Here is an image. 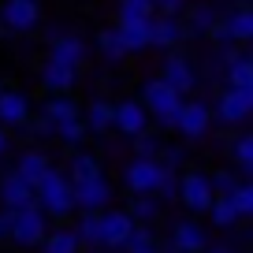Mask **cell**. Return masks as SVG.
Returning a JSON list of instances; mask_svg holds the SVG:
<instances>
[{
    "mask_svg": "<svg viewBox=\"0 0 253 253\" xmlns=\"http://www.w3.org/2000/svg\"><path fill=\"white\" fill-rule=\"evenodd\" d=\"M34 205H38L45 216H56V220L71 216L75 194H71V182H67V175L56 171V168H48V171L41 175L38 182H34Z\"/></svg>",
    "mask_w": 253,
    "mask_h": 253,
    "instance_id": "cell-1",
    "label": "cell"
},
{
    "mask_svg": "<svg viewBox=\"0 0 253 253\" xmlns=\"http://www.w3.org/2000/svg\"><path fill=\"white\" fill-rule=\"evenodd\" d=\"M142 104H145V112H149V119H157L160 126H175V116H179V108H182V93H175L171 86L153 79V82H145V89H142Z\"/></svg>",
    "mask_w": 253,
    "mask_h": 253,
    "instance_id": "cell-2",
    "label": "cell"
},
{
    "mask_svg": "<svg viewBox=\"0 0 253 253\" xmlns=\"http://www.w3.org/2000/svg\"><path fill=\"white\" fill-rule=\"evenodd\" d=\"M209 126H212V108H209L205 101H182L171 130L182 142H201V138L209 134Z\"/></svg>",
    "mask_w": 253,
    "mask_h": 253,
    "instance_id": "cell-3",
    "label": "cell"
},
{
    "mask_svg": "<svg viewBox=\"0 0 253 253\" xmlns=\"http://www.w3.org/2000/svg\"><path fill=\"white\" fill-rule=\"evenodd\" d=\"M48 216L41 212L38 205H26V209H15L11 212V231H8V238L15 246H38L41 238L48 235Z\"/></svg>",
    "mask_w": 253,
    "mask_h": 253,
    "instance_id": "cell-4",
    "label": "cell"
},
{
    "mask_svg": "<svg viewBox=\"0 0 253 253\" xmlns=\"http://www.w3.org/2000/svg\"><path fill=\"white\" fill-rule=\"evenodd\" d=\"M41 23V4L38 0H4L0 4V26L4 34H30Z\"/></svg>",
    "mask_w": 253,
    "mask_h": 253,
    "instance_id": "cell-5",
    "label": "cell"
},
{
    "mask_svg": "<svg viewBox=\"0 0 253 253\" xmlns=\"http://www.w3.org/2000/svg\"><path fill=\"white\" fill-rule=\"evenodd\" d=\"M149 112H145L142 101H134V97H123V101L112 104V126H116L123 138H138L149 130Z\"/></svg>",
    "mask_w": 253,
    "mask_h": 253,
    "instance_id": "cell-6",
    "label": "cell"
},
{
    "mask_svg": "<svg viewBox=\"0 0 253 253\" xmlns=\"http://www.w3.org/2000/svg\"><path fill=\"white\" fill-rule=\"evenodd\" d=\"M212 186H209V175L205 171H186L179 175V201L190 209V212H205L212 205Z\"/></svg>",
    "mask_w": 253,
    "mask_h": 253,
    "instance_id": "cell-7",
    "label": "cell"
},
{
    "mask_svg": "<svg viewBox=\"0 0 253 253\" xmlns=\"http://www.w3.org/2000/svg\"><path fill=\"white\" fill-rule=\"evenodd\" d=\"M71 194H75V209H82V212H104L112 201V182L104 175H97V179L75 182Z\"/></svg>",
    "mask_w": 253,
    "mask_h": 253,
    "instance_id": "cell-8",
    "label": "cell"
},
{
    "mask_svg": "<svg viewBox=\"0 0 253 253\" xmlns=\"http://www.w3.org/2000/svg\"><path fill=\"white\" fill-rule=\"evenodd\" d=\"M160 179V164L157 160H145V157H130L123 164V186L130 194H153Z\"/></svg>",
    "mask_w": 253,
    "mask_h": 253,
    "instance_id": "cell-9",
    "label": "cell"
},
{
    "mask_svg": "<svg viewBox=\"0 0 253 253\" xmlns=\"http://www.w3.org/2000/svg\"><path fill=\"white\" fill-rule=\"evenodd\" d=\"M250 112H253V89H231L227 86L220 97H216L212 116L220 119V123H242Z\"/></svg>",
    "mask_w": 253,
    "mask_h": 253,
    "instance_id": "cell-10",
    "label": "cell"
},
{
    "mask_svg": "<svg viewBox=\"0 0 253 253\" xmlns=\"http://www.w3.org/2000/svg\"><path fill=\"white\" fill-rule=\"evenodd\" d=\"M97 220H101V250H119L126 235L134 231V220L123 209H104V212H97Z\"/></svg>",
    "mask_w": 253,
    "mask_h": 253,
    "instance_id": "cell-11",
    "label": "cell"
},
{
    "mask_svg": "<svg viewBox=\"0 0 253 253\" xmlns=\"http://www.w3.org/2000/svg\"><path fill=\"white\" fill-rule=\"evenodd\" d=\"M182 38H186V30H182V19L179 15H153L149 19V48H179Z\"/></svg>",
    "mask_w": 253,
    "mask_h": 253,
    "instance_id": "cell-12",
    "label": "cell"
},
{
    "mask_svg": "<svg viewBox=\"0 0 253 253\" xmlns=\"http://www.w3.org/2000/svg\"><path fill=\"white\" fill-rule=\"evenodd\" d=\"M160 82H164V86H171L175 93H190V89H194V82H198L194 63H190L186 56L171 52V56L164 60V67H160Z\"/></svg>",
    "mask_w": 253,
    "mask_h": 253,
    "instance_id": "cell-13",
    "label": "cell"
},
{
    "mask_svg": "<svg viewBox=\"0 0 253 253\" xmlns=\"http://www.w3.org/2000/svg\"><path fill=\"white\" fill-rule=\"evenodd\" d=\"M75 82H79V67H67L60 60H45L41 63V86L48 93H71Z\"/></svg>",
    "mask_w": 253,
    "mask_h": 253,
    "instance_id": "cell-14",
    "label": "cell"
},
{
    "mask_svg": "<svg viewBox=\"0 0 253 253\" xmlns=\"http://www.w3.org/2000/svg\"><path fill=\"white\" fill-rule=\"evenodd\" d=\"M48 60H60L67 67H82L86 63V41L79 34H56L52 48H48Z\"/></svg>",
    "mask_w": 253,
    "mask_h": 253,
    "instance_id": "cell-15",
    "label": "cell"
},
{
    "mask_svg": "<svg viewBox=\"0 0 253 253\" xmlns=\"http://www.w3.org/2000/svg\"><path fill=\"white\" fill-rule=\"evenodd\" d=\"M30 119V97L19 89H0V126H23Z\"/></svg>",
    "mask_w": 253,
    "mask_h": 253,
    "instance_id": "cell-16",
    "label": "cell"
},
{
    "mask_svg": "<svg viewBox=\"0 0 253 253\" xmlns=\"http://www.w3.org/2000/svg\"><path fill=\"white\" fill-rule=\"evenodd\" d=\"M0 201H4V209H8V212L26 209V205H34V186H30L26 179H19L15 171H8L4 179H0Z\"/></svg>",
    "mask_w": 253,
    "mask_h": 253,
    "instance_id": "cell-17",
    "label": "cell"
},
{
    "mask_svg": "<svg viewBox=\"0 0 253 253\" xmlns=\"http://www.w3.org/2000/svg\"><path fill=\"white\" fill-rule=\"evenodd\" d=\"M171 242L179 246L182 253H205L209 235H205V227H201V223H194V220H179V223H175V231H171Z\"/></svg>",
    "mask_w": 253,
    "mask_h": 253,
    "instance_id": "cell-18",
    "label": "cell"
},
{
    "mask_svg": "<svg viewBox=\"0 0 253 253\" xmlns=\"http://www.w3.org/2000/svg\"><path fill=\"white\" fill-rule=\"evenodd\" d=\"M82 126H86V134H108L112 130V101H104V97H93V101L86 104V116H82Z\"/></svg>",
    "mask_w": 253,
    "mask_h": 253,
    "instance_id": "cell-19",
    "label": "cell"
},
{
    "mask_svg": "<svg viewBox=\"0 0 253 253\" xmlns=\"http://www.w3.org/2000/svg\"><path fill=\"white\" fill-rule=\"evenodd\" d=\"M223 79H227L231 89H253V60H250L246 52H231Z\"/></svg>",
    "mask_w": 253,
    "mask_h": 253,
    "instance_id": "cell-20",
    "label": "cell"
},
{
    "mask_svg": "<svg viewBox=\"0 0 253 253\" xmlns=\"http://www.w3.org/2000/svg\"><path fill=\"white\" fill-rule=\"evenodd\" d=\"M116 34H119V41H123L126 56L145 52V48H149V19H142V23H119Z\"/></svg>",
    "mask_w": 253,
    "mask_h": 253,
    "instance_id": "cell-21",
    "label": "cell"
},
{
    "mask_svg": "<svg viewBox=\"0 0 253 253\" xmlns=\"http://www.w3.org/2000/svg\"><path fill=\"white\" fill-rule=\"evenodd\" d=\"M223 30L231 41H250L253 38V8L250 4H238L231 15H223Z\"/></svg>",
    "mask_w": 253,
    "mask_h": 253,
    "instance_id": "cell-22",
    "label": "cell"
},
{
    "mask_svg": "<svg viewBox=\"0 0 253 253\" xmlns=\"http://www.w3.org/2000/svg\"><path fill=\"white\" fill-rule=\"evenodd\" d=\"M48 168H52V160H48L41 149H26L23 157L15 160V175H19V179H26L30 186H34V182H38L41 175L48 171Z\"/></svg>",
    "mask_w": 253,
    "mask_h": 253,
    "instance_id": "cell-23",
    "label": "cell"
},
{
    "mask_svg": "<svg viewBox=\"0 0 253 253\" xmlns=\"http://www.w3.org/2000/svg\"><path fill=\"white\" fill-rule=\"evenodd\" d=\"M101 175V160L93 157V153H71V160H67V182H86V179H97Z\"/></svg>",
    "mask_w": 253,
    "mask_h": 253,
    "instance_id": "cell-24",
    "label": "cell"
},
{
    "mask_svg": "<svg viewBox=\"0 0 253 253\" xmlns=\"http://www.w3.org/2000/svg\"><path fill=\"white\" fill-rule=\"evenodd\" d=\"M41 116L48 119V123H63V119H79V104H75L71 93H52L45 101V108H41Z\"/></svg>",
    "mask_w": 253,
    "mask_h": 253,
    "instance_id": "cell-25",
    "label": "cell"
},
{
    "mask_svg": "<svg viewBox=\"0 0 253 253\" xmlns=\"http://www.w3.org/2000/svg\"><path fill=\"white\" fill-rule=\"evenodd\" d=\"M123 212L134 223H145V227H149V223L160 216V201L153 198V194H130V205H126Z\"/></svg>",
    "mask_w": 253,
    "mask_h": 253,
    "instance_id": "cell-26",
    "label": "cell"
},
{
    "mask_svg": "<svg viewBox=\"0 0 253 253\" xmlns=\"http://www.w3.org/2000/svg\"><path fill=\"white\" fill-rule=\"evenodd\" d=\"M41 242H45V253H82V242L75 235V227H56Z\"/></svg>",
    "mask_w": 253,
    "mask_h": 253,
    "instance_id": "cell-27",
    "label": "cell"
},
{
    "mask_svg": "<svg viewBox=\"0 0 253 253\" xmlns=\"http://www.w3.org/2000/svg\"><path fill=\"white\" fill-rule=\"evenodd\" d=\"M75 235H79L82 246H89V250H101V220H97V212H82L79 223H75Z\"/></svg>",
    "mask_w": 253,
    "mask_h": 253,
    "instance_id": "cell-28",
    "label": "cell"
},
{
    "mask_svg": "<svg viewBox=\"0 0 253 253\" xmlns=\"http://www.w3.org/2000/svg\"><path fill=\"white\" fill-rule=\"evenodd\" d=\"M52 134L60 138L63 145H71V149H79L82 142H86V126H82V116L79 119H63V123H52Z\"/></svg>",
    "mask_w": 253,
    "mask_h": 253,
    "instance_id": "cell-29",
    "label": "cell"
},
{
    "mask_svg": "<svg viewBox=\"0 0 253 253\" xmlns=\"http://www.w3.org/2000/svg\"><path fill=\"white\" fill-rule=\"evenodd\" d=\"M119 11V23H142V19H153V0H119L116 4Z\"/></svg>",
    "mask_w": 253,
    "mask_h": 253,
    "instance_id": "cell-30",
    "label": "cell"
},
{
    "mask_svg": "<svg viewBox=\"0 0 253 253\" xmlns=\"http://www.w3.org/2000/svg\"><path fill=\"white\" fill-rule=\"evenodd\" d=\"M216 11L209 8V4H198V8H194V15H190V23L182 26V30L186 34H194V38H209V30H212V23H216Z\"/></svg>",
    "mask_w": 253,
    "mask_h": 253,
    "instance_id": "cell-31",
    "label": "cell"
},
{
    "mask_svg": "<svg viewBox=\"0 0 253 253\" xmlns=\"http://www.w3.org/2000/svg\"><path fill=\"white\" fill-rule=\"evenodd\" d=\"M97 48H101V56H104L108 63L126 60V48H123V41H119L116 26H112V30H101V34H97Z\"/></svg>",
    "mask_w": 253,
    "mask_h": 253,
    "instance_id": "cell-32",
    "label": "cell"
},
{
    "mask_svg": "<svg viewBox=\"0 0 253 253\" xmlns=\"http://www.w3.org/2000/svg\"><path fill=\"white\" fill-rule=\"evenodd\" d=\"M227 201L235 205V212H238V220H246V216H253V182L250 179H242L235 190L227 194Z\"/></svg>",
    "mask_w": 253,
    "mask_h": 253,
    "instance_id": "cell-33",
    "label": "cell"
},
{
    "mask_svg": "<svg viewBox=\"0 0 253 253\" xmlns=\"http://www.w3.org/2000/svg\"><path fill=\"white\" fill-rule=\"evenodd\" d=\"M205 212L212 216V223L220 231H227V227H235V223H238V212H235V205H231L227 198H212V205H209Z\"/></svg>",
    "mask_w": 253,
    "mask_h": 253,
    "instance_id": "cell-34",
    "label": "cell"
},
{
    "mask_svg": "<svg viewBox=\"0 0 253 253\" xmlns=\"http://www.w3.org/2000/svg\"><path fill=\"white\" fill-rule=\"evenodd\" d=\"M231 153H235V168L242 175H253V134H238L235 145H231Z\"/></svg>",
    "mask_w": 253,
    "mask_h": 253,
    "instance_id": "cell-35",
    "label": "cell"
},
{
    "mask_svg": "<svg viewBox=\"0 0 253 253\" xmlns=\"http://www.w3.org/2000/svg\"><path fill=\"white\" fill-rule=\"evenodd\" d=\"M153 198H164V201H175L179 198V171L175 168H164L160 164V179H157V190H153Z\"/></svg>",
    "mask_w": 253,
    "mask_h": 253,
    "instance_id": "cell-36",
    "label": "cell"
},
{
    "mask_svg": "<svg viewBox=\"0 0 253 253\" xmlns=\"http://www.w3.org/2000/svg\"><path fill=\"white\" fill-rule=\"evenodd\" d=\"M149 246H157V235H153V227H145V223H134V231L126 235V242L119 246L123 253H138V250H149Z\"/></svg>",
    "mask_w": 253,
    "mask_h": 253,
    "instance_id": "cell-37",
    "label": "cell"
},
{
    "mask_svg": "<svg viewBox=\"0 0 253 253\" xmlns=\"http://www.w3.org/2000/svg\"><path fill=\"white\" fill-rule=\"evenodd\" d=\"M238 182H242V179H238L235 171H223V168H220L216 175H209V186H212V194H216V198H227V194L238 186Z\"/></svg>",
    "mask_w": 253,
    "mask_h": 253,
    "instance_id": "cell-38",
    "label": "cell"
},
{
    "mask_svg": "<svg viewBox=\"0 0 253 253\" xmlns=\"http://www.w3.org/2000/svg\"><path fill=\"white\" fill-rule=\"evenodd\" d=\"M130 142H134V157H145V160H157L160 145H164L157 134H149V130H145V134H138V138H130Z\"/></svg>",
    "mask_w": 253,
    "mask_h": 253,
    "instance_id": "cell-39",
    "label": "cell"
},
{
    "mask_svg": "<svg viewBox=\"0 0 253 253\" xmlns=\"http://www.w3.org/2000/svg\"><path fill=\"white\" fill-rule=\"evenodd\" d=\"M26 130H30V134H26V138H45V134H52V123H48V119L45 116H38V119H26Z\"/></svg>",
    "mask_w": 253,
    "mask_h": 253,
    "instance_id": "cell-40",
    "label": "cell"
},
{
    "mask_svg": "<svg viewBox=\"0 0 253 253\" xmlns=\"http://www.w3.org/2000/svg\"><path fill=\"white\" fill-rule=\"evenodd\" d=\"M182 8H186V0H153V11L160 15H179Z\"/></svg>",
    "mask_w": 253,
    "mask_h": 253,
    "instance_id": "cell-41",
    "label": "cell"
},
{
    "mask_svg": "<svg viewBox=\"0 0 253 253\" xmlns=\"http://www.w3.org/2000/svg\"><path fill=\"white\" fill-rule=\"evenodd\" d=\"M8 231H11V212L4 209V212H0V242L8 238Z\"/></svg>",
    "mask_w": 253,
    "mask_h": 253,
    "instance_id": "cell-42",
    "label": "cell"
},
{
    "mask_svg": "<svg viewBox=\"0 0 253 253\" xmlns=\"http://www.w3.org/2000/svg\"><path fill=\"white\" fill-rule=\"evenodd\" d=\"M157 253H182V250H179V246H175V242H171V238H168V242H164V246H160V242H157Z\"/></svg>",
    "mask_w": 253,
    "mask_h": 253,
    "instance_id": "cell-43",
    "label": "cell"
},
{
    "mask_svg": "<svg viewBox=\"0 0 253 253\" xmlns=\"http://www.w3.org/2000/svg\"><path fill=\"white\" fill-rule=\"evenodd\" d=\"M205 253H235L231 246H205Z\"/></svg>",
    "mask_w": 253,
    "mask_h": 253,
    "instance_id": "cell-44",
    "label": "cell"
},
{
    "mask_svg": "<svg viewBox=\"0 0 253 253\" xmlns=\"http://www.w3.org/2000/svg\"><path fill=\"white\" fill-rule=\"evenodd\" d=\"M8 153V134H4V126H0V157Z\"/></svg>",
    "mask_w": 253,
    "mask_h": 253,
    "instance_id": "cell-45",
    "label": "cell"
},
{
    "mask_svg": "<svg viewBox=\"0 0 253 253\" xmlns=\"http://www.w3.org/2000/svg\"><path fill=\"white\" fill-rule=\"evenodd\" d=\"M138 253H157V246H149V250H138Z\"/></svg>",
    "mask_w": 253,
    "mask_h": 253,
    "instance_id": "cell-46",
    "label": "cell"
},
{
    "mask_svg": "<svg viewBox=\"0 0 253 253\" xmlns=\"http://www.w3.org/2000/svg\"><path fill=\"white\" fill-rule=\"evenodd\" d=\"M0 34H4V26H0Z\"/></svg>",
    "mask_w": 253,
    "mask_h": 253,
    "instance_id": "cell-47",
    "label": "cell"
},
{
    "mask_svg": "<svg viewBox=\"0 0 253 253\" xmlns=\"http://www.w3.org/2000/svg\"><path fill=\"white\" fill-rule=\"evenodd\" d=\"M93 253H101V250H93Z\"/></svg>",
    "mask_w": 253,
    "mask_h": 253,
    "instance_id": "cell-48",
    "label": "cell"
}]
</instances>
